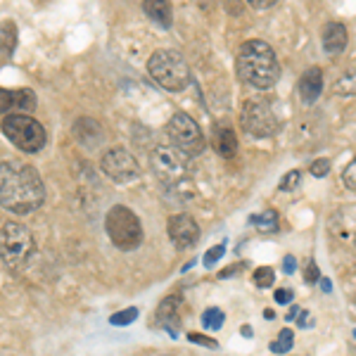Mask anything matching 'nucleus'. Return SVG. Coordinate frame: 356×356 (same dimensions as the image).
Returning a JSON list of instances; mask_svg holds the SVG:
<instances>
[{
  "instance_id": "6e6552de",
  "label": "nucleus",
  "mask_w": 356,
  "mask_h": 356,
  "mask_svg": "<svg viewBox=\"0 0 356 356\" xmlns=\"http://www.w3.org/2000/svg\"><path fill=\"white\" fill-rule=\"evenodd\" d=\"M152 169L166 186L183 181L188 174V154L176 145H157L152 150Z\"/></svg>"
},
{
  "instance_id": "9d476101",
  "label": "nucleus",
  "mask_w": 356,
  "mask_h": 356,
  "mask_svg": "<svg viewBox=\"0 0 356 356\" xmlns=\"http://www.w3.org/2000/svg\"><path fill=\"white\" fill-rule=\"evenodd\" d=\"M100 166H102V171L117 183H131L140 174V166H138L136 157L129 150H124V147H112V150H107L102 154Z\"/></svg>"
},
{
  "instance_id": "a211bd4d",
  "label": "nucleus",
  "mask_w": 356,
  "mask_h": 356,
  "mask_svg": "<svg viewBox=\"0 0 356 356\" xmlns=\"http://www.w3.org/2000/svg\"><path fill=\"white\" fill-rule=\"evenodd\" d=\"M252 226H257L261 233H273L278 231V214L271 211H264V214H254L252 216Z\"/></svg>"
},
{
  "instance_id": "aec40b11",
  "label": "nucleus",
  "mask_w": 356,
  "mask_h": 356,
  "mask_svg": "<svg viewBox=\"0 0 356 356\" xmlns=\"http://www.w3.org/2000/svg\"><path fill=\"white\" fill-rule=\"evenodd\" d=\"M335 93H340V95H354L356 93V74H352V72L342 74V76L335 81Z\"/></svg>"
},
{
  "instance_id": "c9c22d12",
  "label": "nucleus",
  "mask_w": 356,
  "mask_h": 356,
  "mask_svg": "<svg viewBox=\"0 0 356 356\" xmlns=\"http://www.w3.org/2000/svg\"><path fill=\"white\" fill-rule=\"evenodd\" d=\"M354 245H356V233H354Z\"/></svg>"
},
{
  "instance_id": "473e14b6",
  "label": "nucleus",
  "mask_w": 356,
  "mask_h": 356,
  "mask_svg": "<svg viewBox=\"0 0 356 356\" xmlns=\"http://www.w3.org/2000/svg\"><path fill=\"white\" fill-rule=\"evenodd\" d=\"M295 271V257H285V273Z\"/></svg>"
},
{
  "instance_id": "bb28decb",
  "label": "nucleus",
  "mask_w": 356,
  "mask_h": 356,
  "mask_svg": "<svg viewBox=\"0 0 356 356\" xmlns=\"http://www.w3.org/2000/svg\"><path fill=\"white\" fill-rule=\"evenodd\" d=\"M309 171H312V176L316 178H323V176H328V171H330V159H316V162L309 166Z\"/></svg>"
},
{
  "instance_id": "b1692460",
  "label": "nucleus",
  "mask_w": 356,
  "mask_h": 356,
  "mask_svg": "<svg viewBox=\"0 0 356 356\" xmlns=\"http://www.w3.org/2000/svg\"><path fill=\"white\" fill-rule=\"evenodd\" d=\"M136 318H138V309L131 307V309H124V312L114 314L110 318V323L112 325H129V323H134Z\"/></svg>"
},
{
  "instance_id": "f8f14e48",
  "label": "nucleus",
  "mask_w": 356,
  "mask_h": 356,
  "mask_svg": "<svg viewBox=\"0 0 356 356\" xmlns=\"http://www.w3.org/2000/svg\"><path fill=\"white\" fill-rule=\"evenodd\" d=\"M31 110H36V93L31 88H19V90L0 88V114L10 117V114H22Z\"/></svg>"
},
{
  "instance_id": "423d86ee",
  "label": "nucleus",
  "mask_w": 356,
  "mask_h": 356,
  "mask_svg": "<svg viewBox=\"0 0 356 356\" xmlns=\"http://www.w3.org/2000/svg\"><path fill=\"white\" fill-rule=\"evenodd\" d=\"M3 134L22 152H38L45 145V129L33 117H26V114L5 117Z\"/></svg>"
},
{
  "instance_id": "2eb2a0df",
  "label": "nucleus",
  "mask_w": 356,
  "mask_h": 356,
  "mask_svg": "<svg viewBox=\"0 0 356 356\" xmlns=\"http://www.w3.org/2000/svg\"><path fill=\"white\" fill-rule=\"evenodd\" d=\"M143 13L162 29H169L171 22H174V13H171L169 0H143Z\"/></svg>"
},
{
  "instance_id": "ddd939ff",
  "label": "nucleus",
  "mask_w": 356,
  "mask_h": 356,
  "mask_svg": "<svg viewBox=\"0 0 356 356\" xmlns=\"http://www.w3.org/2000/svg\"><path fill=\"white\" fill-rule=\"evenodd\" d=\"M321 90H323V72H321L318 67L307 69V72L302 74V79H300V95H302V100L307 102V105H312V102L318 100Z\"/></svg>"
},
{
  "instance_id": "72a5a7b5",
  "label": "nucleus",
  "mask_w": 356,
  "mask_h": 356,
  "mask_svg": "<svg viewBox=\"0 0 356 356\" xmlns=\"http://www.w3.org/2000/svg\"><path fill=\"white\" fill-rule=\"evenodd\" d=\"M321 288H323L325 292H330V283L328 280H321Z\"/></svg>"
},
{
  "instance_id": "7ed1b4c3",
  "label": "nucleus",
  "mask_w": 356,
  "mask_h": 356,
  "mask_svg": "<svg viewBox=\"0 0 356 356\" xmlns=\"http://www.w3.org/2000/svg\"><path fill=\"white\" fill-rule=\"evenodd\" d=\"M147 72L166 90H183L191 83V67L178 50H157L147 62Z\"/></svg>"
},
{
  "instance_id": "cd10ccee",
  "label": "nucleus",
  "mask_w": 356,
  "mask_h": 356,
  "mask_svg": "<svg viewBox=\"0 0 356 356\" xmlns=\"http://www.w3.org/2000/svg\"><path fill=\"white\" fill-rule=\"evenodd\" d=\"M223 254H226V247H223V245H216V247H211V250H209V252H207V254H204V266H214V264L219 261Z\"/></svg>"
},
{
  "instance_id": "5701e85b",
  "label": "nucleus",
  "mask_w": 356,
  "mask_h": 356,
  "mask_svg": "<svg viewBox=\"0 0 356 356\" xmlns=\"http://www.w3.org/2000/svg\"><path fill=\"white\" fill-rule=\"evenodd\" d=\"M273 280H275V273L271 266H261L254 271V283L259 285V288H271Z\"/></svg>"
},
{
  "instance_id": "a878e982",
  "label": "nucleus",
  "mask_w": 356,
  "mask_h": 356,
  "mask_svg": "<svg viewBox=\"0 0 356 356\" xmlns=\"http://www.w3.org/2000/svg\"><path fill=\"white\" fill-rule=\"evenodd\" d=\"M342 178H344V186H347L349 191L356 193V157L347 164V169H344Z\"/></svg>"
},
{
  "instance_id": "0eeeda50",
  "label": "nucleus",
  "mask_w": 356,
  "mask_h": 356,
  "mask_svg": "<svg viewBox=\"0 0 356 356\" xmlns=\"http://www.w3.org/2000/svg\"><path fill=\"white\" fill-rule=\"evenodd\" d=\"M166 134L171 138V145H176L186 154H200L204 150V136L191 114L176 112L166 126Z\"/></svg>"
},
{
  "instance_id": "6ab92c4d",
  "label": "nucleus",
  "mask_w": 356,
  "mask_h": 356,
  "mask_svg": "<svg viewBox=\"0 0 356 356\" xmlns=\"http://www.w3.org/2000/svg\"><path fill=\"white\" fill-rule=\"evenodd\" d=\"M15 43H17V29L13 22H5V24L0 26V45H3L5 53H13Z\"/></svg>"
},
{
  "instance_id": "39448f33",
  "label": "nucleus",
  "mask_w": 356,
  "mask_h": 356,
  "mask_svg": "<svg viewBox=\"0 0 356 356\" xmlns=\"http://www.w3.org/2000/svg\"><path fill=\"white\" fill-rule=\"evenodd\" d=\"M105 228L112 243L124 252L136 250V247L143 243V226L129 207H122V204L112 207V209L107 211Z\"/></svg>"
},
{
  "instance_id": "c756f323",
  "label": "nucleus",
  "mask_w": 356,
  "mask_h": 356,
  "mask_svg": "<svg viewBox=\"0 0 356 356\" xmlns=\"http://www.w3.org/2000/svg\"><path fill=\"white\" fill-rule=\"evenodd\" d=\"M273 297H275V302H278V304H288V302H292V290L280 288Z\"/></svg>"
},
{
  "instance_id": "c85d7f7f",
  "label": "nucleus",
  "mask_w": 356,
  "mask_h": 356,
  "mask_svg": "<svg viewBox=\"0 0 356 356\" xmlns=\"http://www.w3.org/2000/svg\"><path fill=\"white\" fill-rule=\"evenodd\" d=\"M188 340L195 342V344H204V347H209V349L219 347V344H216V340H209V337H204V335H188Z\"/></svg>"
},
{
  "instance_id": "dca6fc26",
  "label": "nucleus",
  "mask_w": 356,
  "mask_h": 356,
  "mask_svg": "<svg viewBox=\"0 0 356 356\" xmlns=\"http://www.w3.org/2000/svg\"><path fill=\"white\" fill-rule=\"evenodd\" d=\"M344 45H347V29L340 22H330V24H325L323 29V48L328 55H337L344 50Z\"/></svg>"
},
{
  "instance_id": "f704fd0d",
  "label": "nucleus",
  "mask_w": 356,
  "mask_h": 356,
  "mask_svg": "<svg viewBox=\"0 0 356 356\" xmlns=\"http://www.w3.org/2000/svg\"><path fill=\"white\" fill-rule=\"evenodd\" d=\"M243 335L245 337H252V328H250V325H245V328H243Z\"/></svg>"
},
{
  "instance_id": "393cba45",
  "label": "nucleus",
  "mask_w": 356,
  "mask_h": 356,
  "mask_svg": "<svg viewBox=\"0 0 356 356\" xmlns=\"http://www.w3.org/2000/svg\"><path fill=\"white\" fill-rule=\"evenodd\" d=\"M302 183V171H288L285 174V178L280 181V191H285V193H290V191H295L297 186Z\"/></svg>"
},
{
  "instance_id": "20e7f679",
  "label": "nucleus",
  "mask_w": 356,
  "mask_h": 356,
  "mask_svg": "<svg viewBox=\"0 0 356 356\" xmlns=\"http://www.w3.org/2000/svg\"><path fill=\"white\" fill-rule=\"evenodd\" d=\"M33 252H36V243H33V235L26 226L10 221L0 228V259L13 271L24 268L31 261Z\"/></svg>"
},
{
  "instance_id": "9b49d317",
  "label": "nucleus",
  "mask_w": 356,
  "mask_h": 356,
  "mask_svg": "<svg viewBox=\"0 0 356 356\" xmlns=\"http://www.w3.org/2000/svg\"><path fill=\"white\" fill-rule=\"evenodd\" d=\"M169 238L176 245V250H191L200 240V226L193 216L176 214L169 219Z\"/></svg>"
},
{
  "instance_id": "4be33fe9",
  "label": "nucleus",
  "mask_w": 356,
  "mask_h": 356,
  "mask_svg": "<svg viewBox=\"0 0 356 356\" xmlns=\"http://www.w3.org/2000/svg\"><path fill=\"white\" fill-rule=\"evenodd\" d=\"M292 342H295V337H292V330H280V337L271 344V352L275 354H285L292 349Z\"/></svg>"
},
{
  "instance_id": "412c9836",
  "label": "nucleus",
  "mask_w": 356,
  "mask_h": 356,
  "mask_svg": "<svg viewBox=\"0 0 356 356\" xmlns=\"http://www.w3.org/2000/svg\"><path fill=\"white\" fill-rule=\"evenodd\" d=\"M202 325H204V330H219L223 325V312H221V309H216V307L207 309L204 316H202Z\"/></svg>"
},
{
  "instance_id": "2f4dec72",
  "label": "nucleus",
  "mask_w": 356,
  "mask_h": 356,
  "mask_svg": "<svg viewBox=\"0 0 356 356\" xmlns=\"http://www.w3.org/2000/svg\"><path fill=\"white\" fill-rule=\"evenodd\" d=\"M247 3H250L252 8H257V10H268V8H273L278 0H247Z\"/></svg>"
},
{
  "instance_id": "4468645a",
  "label": "nucleus",
  "mask_w": 356,
  "mask_h": 356,
  "mask_svg": "<svg viewBox=\"0 0 356 356\" xmlns=\"http://www.w3.org/2000/svg\"><path fill=\"white\" fill-rule=\"evenodd\" d=\"M181 304H183L181 295H171L157 309V321L164 328L171 330V335H178V312H181Z\"/></svg>"
},
{
  "instance_id": "f3484780",
  "label": "nucleus",
  "mask_w": 356,
  "mask_h": 356,
  "mask_svg": "<svg viewBox=\"0 0 356 356\" xmlns=\"http://www.w3.org/2000/svg\"><path fill=\"white\" fill-rule=\"evenodd\" d=\"M211 145H214V150L221 154V157H233L235 152H238V138L228 126H223V129H216L214 136H211Z\"/></svg>"
},
{
  "instance_id": "f257e3e1",
  "label": "nucleus",
  "mask_w": 356,
  "mask_h": 356,
  "mask_svg": "<svg viewBox=\"0 0 356 356\" xmlns=\"http://www.w3.org/2000/svg\"><path fill=\"white\" fill-rule=\"evenodd\" d=\"M45 200L38 171L24 162L0 164V207L13 214H31Z\"/></svg>"
},
{
  "instance_id": "1a4fd4ad",
  "label": "nucleus",
  "mask_w": 356,
  "mask_h": 356,
  "mask_svg": "<svg viewBox=\"0 0 356 356\" xmlns=\"http://www.w3.org/2000/svg\"><path fill=\"white\" fill-rule=\"evenodd\" d=\"M240 124L254 138H268L278 131V117L266 100H247L240 112Z\"/></svg>"
},
{
  "instance_id": "7c9ffc66",
  "label": "nucleus",
  "mask_w": 356,
  "mask_h": 356,
  "mask_svg": "<svg viewBox=\"0 0 356 356\" xmlns=\"http://www.w3.org/2000/svg\"><path fill=\"white\" fill-rule=\"evenodd\" d=\"M318 266H316V261H309V266H307V283H316L318 280Z\"/></svg>"
},
{
  "instance_id": "f03ea898",
  "label": "nucleus",
  "mask_w": 356,
  "mask_h": 356,
  "mask_svg": "<svg viewBox=\"0 0 356 356\" xmlns=\"http://www.w3.org/2000/svg\"><path fill=\"white\" fill-rule=\"evenodd\" d=\"M238 76L252 88H271L280 76V65L275 53L264 41H247L238 53Z\"/></svg>"
}]
</instances>
